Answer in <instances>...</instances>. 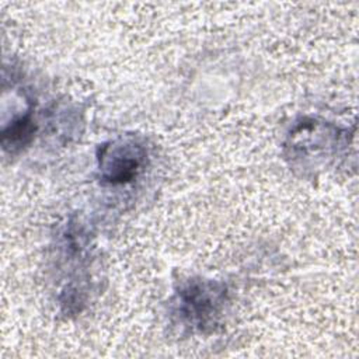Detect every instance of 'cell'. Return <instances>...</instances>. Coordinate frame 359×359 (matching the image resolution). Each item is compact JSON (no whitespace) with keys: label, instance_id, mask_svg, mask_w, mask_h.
Masks as SVG:
<instances>
[{"label":"cell","instance_id":"cell-1","mask_svg":"<svg viewBox=\"0 0 359 359\" xmlns=\"http://www.w3.org/2000/svg\"><path fill=\"white\" fill-rule=\"evenodd\" d=\"M226 302V289L222 283L189 279L177 292V313L187 325L208 331L217 325Z\"/></svg>","mask_w":359,"mask_h":359},{"label":"cell","instance_id":"cell-2","mask_svg":"<svg viewBox=\"0 0 359 359\" xmlns=\"http://www.w3.org/2000/svg\"><path fill=\"white\" fill-rule=\"evenodd\" d=\"M147 150L135 137H119L101 146L98 171L104 184L123 185L132 182L146 164Z\"/></svg>","mask_w":359,"mask_h":359}]
</instances>
